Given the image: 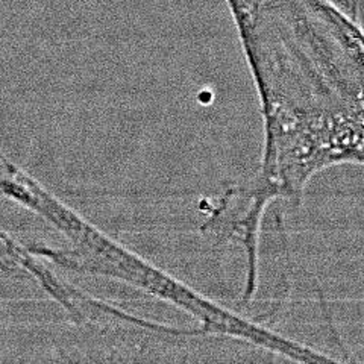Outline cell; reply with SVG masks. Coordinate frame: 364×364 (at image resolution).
Wrapping results in <instances>:
<instances>
[{
	"label": "cell",
	"mask_w": 364,
	"mask_h": 364,
	"mask_svg": "<svg viewBox=\"0 0 364 364\" xmlns=\"http://www.w3.org/2000/svg\"><path fill=\"white\" fill-rule=\"evenodd\" d=\"M257 91L263 147L245 179L296 210L311 179L364 167V25L336 0H225Z\"/></svg>",
	"instance_id": "1"
},
{
	"label": "cell",
	"mask_w": 364,
	"mask_h": 364,
	"mask_svg": "<svg viewBox=\"0 0 364 364\" xmlns=\"http://www.w3.org/2000/svg\"><path fill=\"white\" fill-rule=\"evenodd\" d=\"M2 266L5 272L29 277L50 301L64 311L79 340L85 343V352L99 354H178L188 352L203 341L215 340L196 328L172 326L152 318L128 313L122 306L100 299L63 278L50 263L32 254L26 243L13 235L2 234Z\"/></svg>",
	"instance_id": "3"
},
{
	"label": "cell",
	"mask_w": 364,
	"mask_h": 364,
	"mask_svg": "<svg viewBox=\"0 0 364 364\" xmlns=\"http://www.w3.org/2000/svg\"><path fill=\"white\" fill-rule=\"evenodd\" d=\"M2 193L49 223L64 238L65 245L61 247L26 243L32 254L52 266L76 275L122 282L186 313L211 337L259 348L299 363L334 361L328 352L284 336L246 313L211 299L116 242L6 156L2 158Z\"/></svg>",
	"instance_id": "2"
}]
</instances>
